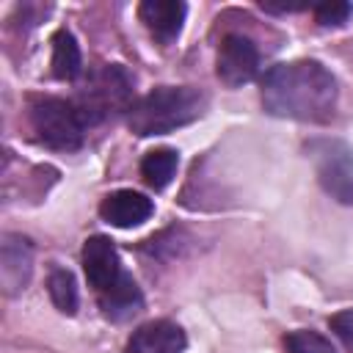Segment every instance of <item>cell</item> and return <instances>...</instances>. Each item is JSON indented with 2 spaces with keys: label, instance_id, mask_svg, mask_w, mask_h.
Returning <instances> with one entry per match:
<instances>
[{
  "label": "cell",
  "instance_id": "2",
  "mask_svg": "<svg viewBox=\"0 0 353 353\" xmlns=\"http://www.w3.org/2000/svg\"><path fill=\"white\" fill-rule=\"evenodd\" d=\"M207 110V94L196 85H160L127 110V124L135 135L152 138L193 124Z\"/></svg>",
  "mask_w": 353,
  "mask_h": 353
},
{
  "label": "cell",
  "instance_id": "14",
  "mask_svg": "<svg viewBox=\"0 0 353 353\" xmlns=\"http://www.w3.org/2000/svg\"><path fill=\"white\" fill-rule=\"evenodd\" d=\"M176 165H179V154L176 149H168V146H160V149H152L143 154L141 160V176L149 188L154 190H163L174 174H176Z\"/></svg>",
  "mask_w": 353,
  "mask_h": 353
},
{
  "label": "cell",
  "instance_id": "3",
  "mask_svg": "<svg viewBox=\"0 0 353 353\" xmlns=\"http://www.w3.org/2000/svg\"><path fill=\"white\" fill-rule=\"evenodd\" d=\"M30 127L44 146L63 152L77 149L88 130L77 105L61 97H36L30 102Z\"/></svg>",
  "mask_w": 353,
  "mask_h": 353
},
{
  "label": "cell",
  "instance_id": "6",
  "mask_svg": "<svg viewBox=\"0 0 353 353\" xmlns=\"http://www.w3.org/2000/svg\"><path fill=\"white\" fill-rule=\"evenodd\" d=\"M218 77L221 83H226L229 88H237L243 83H251L259 72V50L248 36L240 33H229L223 36L221 47H218Z\"/></svg>",
  "mask_w": 353,
  "mask_h": 353
},
{
  "label": "cell",
  "instance_id": "15",
  "mask_svg": "<svg viewBox=\"0 0 353 353\" xmlns=\"http://www.w3.org/2000/svg\"><path fill=\"white\" fill-rule=\"evenodd\" d=\"M47 290H50V298L58 306V312H63V314H74L77 312L80 295H77V281H74V276L69 270L55 268L50 273V279H47Z\"/></svg>",
  "mask_w": 353,
  "mask_h": 353
},
{
  "label": "cell",
  "instance_id": "16",
  "mask_svg": "<svg viewBox=\"0 0 353 353\" xmlns=\"http://www.w3.org/2000/svg\"><path fill=\"white\" fill-rule=\"evenodd\" d=\"M284 345H287V353H336L334 345L323 334L309 331V328H298V331L287 334Z\"/></svg>",
  "mask_w": 353,
  "mask_h": 353
},
{
  "label": "cell",
  "instance_id": "8",
  "mask_svg": "<svg viewBox=\"0 0 353 353\" xmlns=\"http://www.w3.org/2000/svg\"><path fill=\"white\" fill-rule=\"evenodd\" d=\"M33 270V245L22 234H3L0 243V281L8 295L28 287Z\"/></svg>",
  "mask_w": 353,
  "mask_h": 353
},
{
  "label": "cell",
  "instance_id": "17",
  "mask_svg": "<svg viewBox=\"0 0 353 353\" xmlns=\"http://www.w3.org/2000/svg\"><path fill=\"white\" fill-rule=\"evenodd\" d=\"M314 17L320 25L325 28H336V25H345L350 17H353V6L350 3H342V0H331V3H320L314 6Z\"/></svg>",
  "mask_w": 353,
  "mask_h": 353
},
{
  "label": "cell",
  "instance_id": "11",
  "mask_svg": "<svg viewBox=\"0 0 353 353\" xmlns=\"http://www.w3.org/2000/svg\"><path fill=\"white\" fill-rule=\"evenodd\" d=\"M185 14H188V6L179 3V0H143L138 6L141 22L163 44H171L179 36L182 22H185Z\"/></svg>",
  "mask_w": 353,
  "mask_h": 353
},
{
  "label": "cell",
  "instance_id": "1",
  "mask_svg": "<svg viewBox=\"0 0 353 353\" xmlns=\"http://www.w3.org/2000/svg\"><path fill=\"white\" fill-rule=\"evenodd\" d=\"M262 105L270 116L323 124L336 110V80L320 61L276 63L265 72L259 88Z\"/></svg>",
  "mask_w": 353,
  "mask_h": 353
},
{
  "label": "cell",
  "instance_id": "10",
  "mask_svg": "<svg viewBox=\"0 0 353 353\" xmlns=\"http://www.w3.org/2000/svg\"><path fill=\"white\" fill-rule=\"evenodd\" d=\"M185 331L171 320H149L138 325L127 342V353H182Z\"/></svg>",
  "mask_w": 353,
  "mask_h": 353
},
{
  "label": "cell",
  "instance_id": "4",
  "mask_svg": "<svg viewBox=\"0 0 353 353\" xmlns=\"http://www.w3.org/2000/svg\"><path fill=\"white\" fill-rule=\"evenodd\" d=\"M130 94H132L130 74L119 63H105L85 77L77 99H72V102L77 105L85 124L91 127L116 110H124V108L130 110Z\"/></svg>",
  "mask_w": 353,
  "mask_h": 353
},
{
  "label": "cell",
  "instance_id": "9",
  "mask_svg": "<svg viewBox=\"0 0 353 353\" xmlns=\"http://www.w3.org/2000/svg\"><path fill=\"white\" fill-rule=\"evenodd\" d=\"M152 212H154L152 199L138 193V190H113L99 204V215L110 226H119V229L141 226L152 218Z\"/></svg>",
  "mask_w": 353,
  "mask_h": 353
},
{
  "label": "cell",
  "instance_id": "5",
  "mask_svg": "<svg viewBox=\"0 0 353 353\" xmlns=\"http://www.w3.org/2000/svg\"><path fill=\"white\" fill-rule=\"evenodd\" d=\"M312 157L323 190L339 204H353V149L345 141H314Z\"/></svg>",
  "mask_w": 353,
  "mask_h": 353
},
{
  "label": "cell",
  "instance_id": "18",
  "mask_svg": "<svg viewBox=\"0 0 353 353\" xmlns=\"http://www.w3.org/2000/svg\"><path fill=\"white\" fill-rule=\"evenodd\" d=\"M328 325H331V331L342 339V345L353 353V309H342V312H336V314L328 320Z\"/></svg>",
  "mask_w": 353,
  "mask_h": 353
},
{
  "label": "cell",
  "instance_id": "13",
  "mask_svg": "<svg viewBox=\"0 0 353 353\" xmlns=\"http://www.w3.org/2000/svg\"><path fill=\"white\" fill-rule=\"evenodd\" d=\"M52 74L58 80H77L83 74V55L80 44L69 30L52 33Z\"/></svg>",
  "mask_w": 353,
  "mask_h": 353
},
{
  "label": "cell",
  "instance_id": "12",
  "mask_svg": "<svg viewBox=\"0 0 353 353\" xmlns=\"http://www.w3.org/2000/svg\"><path fill=\"white\" fill-rule=\"evenodd\" d=\"M97 298H99L102 314L110 317V320H116V323H121V320H127V317H132V314H138L143 309V295H141L135 279L127 270H124V276L113 287H108Z\"/></svg>",
  "mask_w": 353,
  "mask_h": 353
},
{
  "label": "cell",
  "instance_id": "7",
  "mask_svg": "<svg viewBox=\"0 0 353 353\" xmlns=\"http://www.w3.org/2000/svg\"><path fill=\"white\" fill-rule=\"evenodd\" d=\"M83 270H85L88 284L97 290V295L105 292L108 287H113L124 276L119 251H116L110 237L94 234V237L85 240V245H83Z\"/></svg>",
  "mask_w": 353,
  "mask_h": 353
}]
</instances>
